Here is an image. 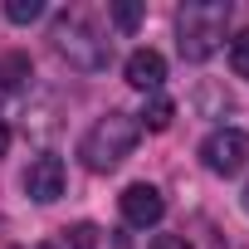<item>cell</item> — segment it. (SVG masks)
<instances>
[{"label":"cell","instance_id":"cell-14","mask_svg":"<svg viewBox=\"0 0 249 249\" xmlns=\"http://www.w3.org/2000/svg\"><path fill=\"white\" fill-rule=\"evenodd\" d=\"M230 69H234L239 78H249V30H244V35L230 44Z\"/></svg>","mask_w":249,"mask_h":249},{"label":"cell","instance_id":"cell-5","mask_svg":"<svg viewBox=\"0 0 249 249\" xmlns=\"http://www.w3.org/2000/svg\"><path fill=\"white\" fill-rule=\"evenodd\" d=\"M117 205H122V220H127L132 230H152V225H161V215H166L161 191L147 186V181H132L127 191L117 196Z\"/></svg>","mask_w":249,"mask_h":249},{"label":"cell","instance_id":"cell-17","mask_svg":"<svg viewBox=\"0 0 249 249\" xmlns=\"http://www.w3.org/2000/svg\"><path fill=\"white\" fill-rule=\"evenodd\" d=\"M239 205H244V215H249V186H244V196H239Z\"/></svg>","mask_w":249,"mask_h":249},{"label":"cell","instance_id":"cell-8","mask_svg":"<svg viewBox=\"0 0 249 249\" xmlns=\"http://www.w3.org/2000/svg\"><path fill=\"white\" fill-rule=\"evenodd\" d=\"M191 107H196L200 117H225V112L234 107V98H230L220 83H200V88L191 93Z\"/></svg>","mask_w":249,"mask_h":249},{"label":"cell","instance_id":"cell-6","mask_svg":"<svg viewBox=\"0 0 249 249\" xmlns=\"http://www.w3.org/2000/svg\"><path fill=\"white\" fill-rule=\"evenodd\" d=\"M64 181H69V171H64L59 157H35L30 171H25V191H30V200H39V205H54V200L64 196Z\"/></svg>","mask_w":249,"mask_h":249},{"label":"cell","instance_id":"cell-10","mask_svg":"<svg viewBox=\"0 0 249 249\" xmlns=\"http://www.w3.org/2000/svg\"><path fill=\"white\" fill-rule=\"evenodd\" d=\"M107 20H112L122 35H132V30L142 25V5H137V0H112V5H107Z\"/></svg>","mask_w":249,"mask_h":249},{"label":"cell","instance_id":"cell-11","mask_svg":"<svg viewBox=\"0 0 249 249\" xmlns=\"http://www.w3.org/2000/svg\"><path fill=\"white\" fill-rule=\"evenodd\" d=\"M30 78V59L25 54H5L0 59V88H20Z\"/></svg>","mask_w":249,"mask_h":249},{"label":"cell","instance_id":"cell-13","mask_svg":"<svg viewBox=\"0 0 249 249\" xmlns=\"http://www.w3.org/2000/svg\"><path fill=\"white\" fill-rule=\"evenodd\" d=\"M64 239H69V249H98V225L93 220H78L73 230H64Z\"/></svg>","mask_w":249,"mask_h":249},{"label":"cell","instance_id":"cell-19","mask_svg":"<svg viewBox=\"0 0 249 249\" xmlns=\"http://www.w3.org/2000/svg\"><path fill=\"white\" fill-rule=\"evenodd\" d=\"M0 93H5V88H0Z\"/></svg>","mask_w":249,"mask_h":249},{"label":"cell","instance_id":"cell-12","mask_svg":"<svg viewBox=\"0 0 249 249\" xmlns=\"http://www.w3.org/2000/svg\"><path fill=\"white\" fill-rule=\"evenodd\" d=\"M44 15V0H5V20L10 25H35Z\"/></svg>","mask_w":249,"mask_h":249},{"label":"cell","instance_id":"cell-9","mask_svg":"<svg viewBox=\"0 0 249 249\" xmlns=\"http://www.w3.org/2000/svg\"><path fill=\"white\" fill-rule=\"evenodd\" d=\"M171 117H176V103H171L166 93H152L147 107H142V117H137V127H147V132H166Z\"/></svg>","mask_w":249,"mask_h":249},{"label":"cell","instance_id":"cell-3","mask_svg":"<svg viewBox=\"0 0 249 249\" xmlns=\"http://www.w3.org/2000/svg\"><path fill=\"white\" fill-rule=\"evenodd\" d=\"M49 39H54V54H59L69 69H78V73H98V69H107V59H112V44H107L83 15H59L54 30H49Z\"/></svg>","mask_w":249,"mask_h":249},{"label":"cell","instance_id":"cell-15","mask_svg":"<svg viewBox=\"0 0 249 249\" xmlns=\"http://www.w3.org/2000/svg\"><path fill=\"white\" fill-rule=\"evenodd\" d=\"M152 249H191V244H186L181 234H157V239H152Z\"/></svg>","mask_w":249,"mask_h":249},{"label":"cell","instance_id":"cell-18","mask_svg":"<svg viewBox=\"0 0 249 249\" xmlns=\"http://www.w3.org/2000/svg\"><path fill=\"white\" fill-rule=\"evenodd\" d=\"M39 249H49V244H39Z\"/></svg>","mask_w":249,"mask_h":249},{"label":"cell","instance_id":"cell-16","mask_svg":"<svg viewBox=\"0 0 249 249\" xmlns=\"http://www.w3.org/2000/svg\"><path fill=\"white\" fill-rule=\"evenodd\" d=\"M5 152H10V127L0 122V157H5Z\"/></svg>","mask_w":249,"mask_h":249},{"label":"cell","instance_id":"cell-1","mask_svg":"<svg viewBox=\"0 0 249 249\" xmlns=\"http://www.w3.org/2000/svg\"><path fill=\"white\" fill-rule=\"evenodd\" d=\"M225 25H230L225 0H186L176 10V49H181V59L186 64H205L220 49Z\"/></svg>","mask_w":249,"mask_h":249},{"label":"cell","instance_id":"cell-7","mask_svg":"<svg viewBox=\"0 0 249 249\" xmlns=\"http://www.w3.org/2000/svg\"><path fill=\"white\" fill-rule=\"evenodd\" d=\"M122 73H127V83H132L137 93H161V83H166V59H161L157 49H132L127 64H122Z\"/></svg>","mask_w":249,"mask_h":249},{"label":"cell","instance_id":"cell-2","mask_svg":"<svg viewBox=\"0 0 249 249\" xmlns=\"http://www.w3.org/2000/svg\"><path fill=\"white\" fill-rule=\"evenodd\" d=\"M137 137H142V127H137V117H132V112H103L93 127L83 132L78 157H83L88 171H112V166H122V161L132 157Z\"/></svg>","mask_w":249,"mask_h":249},{"label":"cell","instance_id":"cell-4","mask_svg":"<svg viewBox=\"0 0 249 249\" xmlns=\"http://www.w3.org/2000/svg\"><path fill=\"white\" fill-rule=\"evenodd\" d=\"M200 161L210 176H239L249 166V132L244 127H215L200 142Z\"/></svg>","mask_w":249,"mask_h":249}]
</instances>
